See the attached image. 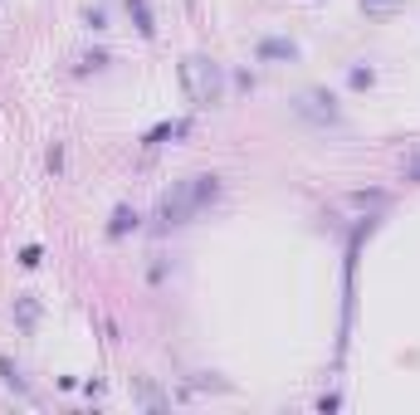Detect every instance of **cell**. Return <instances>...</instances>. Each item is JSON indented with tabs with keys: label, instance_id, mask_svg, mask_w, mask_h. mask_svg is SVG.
<instances>
[{
	"label": "cell",
	"instance_id": "obj_1",
	"mask_svg": "<svg viewBox=\"0 0 420 415\" xmlns=\"http://www.w3.org/2000/svg\"><path fill=\"white\" fill-rule=\"evenodd\" d=\"M220 196V176H186V181H176L167 196L157 201V225L171 230V225H186L191 215H201Z\"/></svg>",
	"mask_w": 420,
	"mask_h": 415
},
{
	"label": "cell",
	"instance_id": "obj_2",
	"mask_svg": "<svg viewBox=\"0 0 420 415\" xmlns=\"http://www.w3.org/2000/svg\"><path fill=\"white\" fill-rule=\"evenodd\" d=\"M181 83H186V98H191L196 108H210V103H220V93H225L220 64H210V59H201V54L181 59Z\"/></svg>",
	"mask_w": 420,
	"mask_h": 415
},
{
	"label": "cell",
	"instance_id": "obj_3",
	"mask_svg": "<svg viewBox=\"0 0 420 415\" xmlns=\"http://www.w3.org/2000/svg\"><path fill=\"white\" fill-rule=\"evenodd\" d=\"M298 118H313V123H337L342 113H337V98L328 93V88H308V93H298L294 103Z\"/></svg>",
	"mask_w": 420,
	"mask_h": 415
},
{
	"label": "cell",
	"instance_id": "obj_4",
	"mask_svg": "<svg viewBox=\"0 0 420 415\" xmlns=\"http://www.w3.org/2000/svg\"><path fill=\"white\" fill-rule=\"evenodd\" d=\"M264 64H294L298 59V44L284 40V35H269V40H259V49H254Z\"/></svg>",
	"mask_w": 420,
	"mask_h": 415
},
{
	"label": "cell",
	"instance_id": "obj_5",
	"mask_svg": "<svg viewBox=\"0 0 420 415\" xmlns=\"http://www.w3.org/2000/svg\"><path fill=\"white\" fill-rule=\"evenodd\" d=\"M127 15H132V25H137L142 40L157 35V20H152V5H147V0H127Z\"/></svg>",
	"mask_w": 420,
	"mask_h": 415
},
{
	"label": "cell",
	"instance_id": "obj_6",
	"mask_svg": "<svg viewBox=\"0 0 420 415\" xmlns=\"http://www.w3.org/2000/svg\"><path fill=\"white\" fill-rule=\"evenodd\" d=\"M137 220H142V215H137L132 206H113V215H108V235H113V240H123L127 230H137Z\"/></svg>",
	"mask_w": 420,
	"mask_h": 415
},
{
	"label": "cell",
	"instance_id": "obj_7",
	"mask_svg": "<svg viewBox=\"0 0 420 415\" xmlns=\"http://www.w3.org/2000/svg\"><path fill=\"white\" fill-rule=\"evenodd\" d=\"M15 323L25 332L40 323V298H35V293H20V298H15Z\"/></svg>",
	"mask_w": 420,
	"mask_h": 415
},
{
	"label": "cell",
	"instance_id": "obj_8",
	"mask_svg": "<svg viewBox=\"0 0 420 415\" xmlns=\"http://www.w3.org/2000/svg\"><path fill=\"white\" fill-rule=\"evenodd\" d=\"M176 137H186V123H157L147 137H142V147H167Z\"/></svg>",
	"mask_w": 420,
	"mask_h": 415
},
{
	"label": "cell",
	"instance_id": "obj_9",
	"mask_svg": "<svg viewBox=\"0 0 420 415\" xmlns=\"http://www.w3.org/2000/svg\"><path fill=\"white\" fill-rule=\"evenodd\" d=\"M0 381H5V386H10L15 396H25V401H30V381L20 376V367H15L10 357H0Z\"/></svg>",
	"mask_w": 420,
	"mask_h": 415
},
{
	"label": "cell",
	"instance_id": "obj_10",
	"mask_svg": "<svg viewBox=\"0 0 420 415\" xmlns=\"http://www.w3.org/2000/svg\"><path fill=\"white\" fill-rule=\"evenodd\" d=\"M367 15H396V10H406L411 0H357Z\"/></svg>",
	"mask_w": 420,
	"mask_h": 415
},
{
	"label": "cell",
	"instance_id": "obj_11",
	"mask_svg": "<svg viewBox=\"0 0 420 415\" xmlns=\"http://www.w3.org/2000/svg\"><path fill=\"white\" fill-rule=\"evenodd\" d=\"M347 83L362 93V88H372V83H377V69H367V64H352V69H347Z\"/></svg>",
	"mask_w": 420,
	"mask_h": 415
},
{
	"label": "cell",
	"instance_id": "obj_12",
	"mask_svg": "<svg viewBox=\"0 0 420 415\" xmlns=\"http://www.w3.org/2000/svg\"><path fill=\"white\" fill-rule=\"evenodd\" d=\"M88 69H108V54H103V49L84 54V59H79V74H88Z\"/></svg>",
	"mask_w": 420,
	"mask_h": 415
},
{
	"label": "cell",
	"instance_id": "obj_13",
	"mask_svg": "<svg viewBox=\"0 0 420 415\" xmlns=\"http://www.w3.org/2000/svg\"><path fill=\"white\" fill-rule=\"evenodd\" d=\"M84 25H88V30H108V15H103L98 5H88V10H84Z\"/></svg>",
	"mask_w": 420,
	"mask_h": 415
},
{
	"label": "cell",
	"instance_id": "obj_14",
	"mask_svg": "<svg viewBox=\"0 0 420 415\" xmlns=\"http://www.w3.org/2000/svg\"><path fill=\"white\" fill-rule=\"evenodd\" d=\"M40 259H44L40 245H25V249H20V264H25V269H40Z\"/></svg>",
	"mask_w": 420,
	"mask_h": 415
},
{
	"label": "cell",
	"instance_id": "obj_15",
	"mask_svg": "<svg viewBox=\"0 0 420 415\" xmlns=\"http://www.w3.org/2000/svg\"><path fill=\"white\" fill-rule=\"evenodd\" d=\"M406 181H416V186H420V157H416L411 166H406Z\"/></svg>",
	"mask_w": 420,
	"mask_h": 415
}]
</instances>
